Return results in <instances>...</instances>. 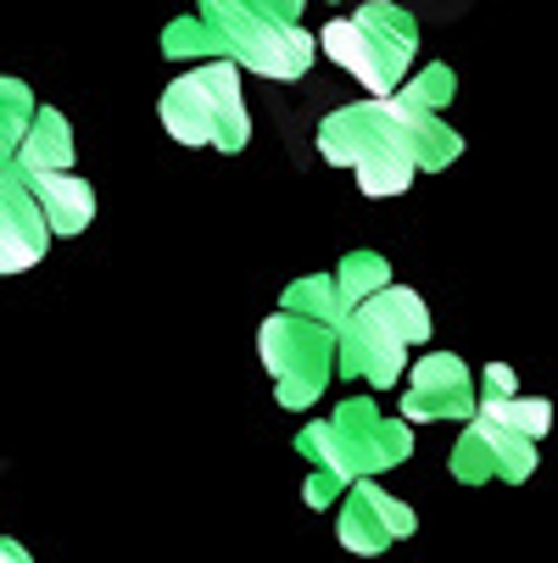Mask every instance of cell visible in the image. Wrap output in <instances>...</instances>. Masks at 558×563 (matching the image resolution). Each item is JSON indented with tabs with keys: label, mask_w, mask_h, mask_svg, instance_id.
<instances>
[{
	"label": "cell",
	"mask_w": 558,
	"mask_h": 563,
	"mask_svg": "<svg viewBox=\"0 0 558 563\" xmlns=\"http://www.w3.org/2000/svg\"><path fill=\"white\" fill-rule=\"evenodd\" d=\"M40 101L29 96V85H18V78H0V168H12V156L34 123Z\"/></svg>",
	"instance_id": "9a60e30c"
},
{
	"label": "cell",
	"mask_w": 558,
	"mask_h": 563,
	"mask_svg": "<svg viewBox=\"0 0 558 563\" xmlns=\"http://www.w3.org/2000/svg\"><path fill=\"white\" fill-rule=\"evenodd\" d=\"M474 413V390L458 357L430 352L419 368H408V390H403V419H469Z\"/></svg>",
	"instance_id": "9c48e42d"
},
{
	"label": "cell",
	"mask_w": 558,
	"mask_h": 563,
	"mask_svg": "<svg viewBox=\"0 0 558 563\" xmlns=\"http://www.w3.org/2000/svg\"><path fill=\"white\" fill-rule=\"evenodd\" d=\"M258 352L274 374L280 408H313L336 368V330L313 324V318H296V312H274L258 330Z\"/></svg>",
	"instance_id": "52a82bcc"
},
{
	"label": "cell",
	"mask_w": 558,
	"mask_h": 563,
	"mask_svg": "<svg viewBox=\"0 0 558 563\" xmlns=\"http://www.w3.org/2000/svg\"><path fill=\"white\" fill-rule=\"evenodd\" d=\"M318 151H325V163L352 168L363 196H396L419 174L414 129L391 101H363V107L330 112L318 123Z\"/></svg>",
	"instance_id": "3957f363"
},
{
	"label": "cell",
	"mask_w": 558,
	"mask_h": 563,
	"mask_svg": "<svg viewBox=\"0 0 558 563\" xmlns=\"http://www.w3.org/2000/svg\"><path fill=\"white\" fill-rule=\"evenodd\" d=\"M45 229L51 234H78L90 218H96V190L85 179H73V174H51V179H23Z\"/></svg>",
	"instance_id": "4fadbf2b"
},
{
	"label": "cell",
	"mask_w": 558,
	"mask_h": 563,
	"mask_svg": "<svg viewBox=\"0 0 558 563\" xmlns=\"http://www.w3.org/2000/svg\"><path fill=\"white\" fill-rule=\"evenodd\" d=\"M163 129L179 145H212V151H241L252 140V118L241 101V67L229 62H201L190 73H179L163 90Z\"/></svg>",
	"instance_id": "8992f818"
},
{
	"label": "cell",
	"mask_w": 558,
	"mask_h": 563,
	"mask_svg": "<svg viewBox=\"0 0 558 563\" xmlns=\"http://www.w3.org/2000/svg\"><path fill=\"white\" fill-rule=\"evenodd\" d=\"M280 312H296V318H313L325 330H341L347 324V301L336 290V274H313V279H296L280 301Z\"/></svg>",
	"instance_id": "5bb4252c"
},
{
	"label": "cell",
	"mask_w": 558,
	"mask_h": 563,
	"mask_svg": "<svg viewBox=\"0 0 558 563\" xmlns=\"http://www.w3.org/2000/svg\"><path fill=\"white\" fill-rule=\"evenodd\" d=\"M51 246V229L29 196V185L12 174V168H0V274H23L45 257Z\"/></svg>",
	"instance_id": "30bf717a"
},
{
	"label": "cell",
	"mask_w": 558,
	"mask_h": 563,
	"mask_svg": "<svg viewBox=\"0 0 558 563\" xmlns=\"http://www.w3.org/2000/svg\"><path fill=\"white\" fill-rule=\"evenodd\" d=\"M403 536H414L408 503L385 497L374 479H358V486H347V497H341V541H347L358 558H374V552H385L391 541H403Z\"/></svg>",
	"instance_id": "ba28073f"
},
{
	"label": "cell",
	"mask_w": 558,
	"mask_h": 563,
	"mask_svg": "<svg viewBox=\"0 0 558 563\" xmlns=\"http://www.w3.org/2000/svg\"><path fill=\"white\" fill-rule=\"evenodd\" d=\"M425 335H430L425 301L414 290H403V285H391L374 301L347 312V324L336 330V363L352 379L396 385L403 379V363H408V346H419Z\"/></svg>",
	"instance_id": "277c9868"
},
{
	"label": "cell",
	"mask_w": 558,
	"mask_h": 563,
	"mask_svg": "<svg viewBox=\"0 0 558 563\" xmlns=\"http://www.w3.org/2000/svg\"><path fill=\"white\" fill-rule=\"evenodd\" d=\"M12 174L18 179H51V174H73V129L56 107H40L18 156H12Z\"/></svg>",
	"instance_id": "7c38bea8"
},
{
	"label": "cell",
	"mask_w": 558,
	"mask_h": 563,
	"mask_svg": "<svg viewBox=\"0 0 558 563\" xmlns=\"http://www.w3.org/2000/svg\"><path fill=\"white\" fill-rule=\"evenodd\" d=\"M302 0H207L196 12V23L207 29L212 62L229 67H252L263 78H302L313 67V34L296 23Z\"/></svg>",
	"instance_id": "7a4b0ae2"
},
{
	"label": "cell",
	"mask_w": 558,
	"mask_h": 563,
	"mask_svg": "<svg viewBox=\"0 0 558 563\" xmlns=\"http://www.w3.org/2000/svg\"><path fill=\"white\" fill-rule=\"evenodd\" d=\"M296 446L313 457V474L302 497L313 508H330L347 497V486L374 479L380 468H396L414 452V435L403 419H380L374 401H341L336 419H318L296 435Z\"/></svg>",
	"instance_id": "6da1fadb"
},
{
	"label": "cell",
	"mask_w": 558,
	"mask_h": 563,
	"mask_svg": "<svg viewBox=\"0 0 558 563\" xmlns=\"http://www.w3.org/2000/svg\"><path fill=\"white\" fill-rule=\"evenodd\" d=\"M530 463H536L530 441H519V435H508V430H497V424H486V419H474V424L463 430L458 452H452V474L469 479V486H474V479H486V474L525 479Z\"/></svg>",
	"instance_id": "8fae6325"
},
{
	"label": "cell",
	"mask_w": 558,
	"mask_h": 563,
	"mask_svg": "<svg viewBox=\"0 0 558 563\" xmlns=\"http://www.w3.org/2000/svg\"><path fill=\"white\" fill-rule=\"evenodd\" d=\"M336 290H341L347 312L363 307V301H374L380 290H391V268H385V257H374V252H352V257L336 268Z\"/></svg>",
	"instance_id": "2e32d148"
},
{
	"label": "cell",
	"mask_w": 558,
	"mask_h": 563,
	"mask_svg": "<svg viewBox=\"0 0 558 563\" xmlns=\"http://www.w3.org/2000/svg\"><path fill=\"white\" fill-rule=\"evenodd\" d=\"M0 563H34V558H29L18 541H7V536H0Z\"/></svg>",
	"instance_id": "e0dca14e"
},
{
	"label": "cell",
	"mask_w": 558,
	"mask_h": 563,
	"mask_svg": "<svg viewBox=\"0 0 558 563\" xmlns=\"http://www.w3.org/2000/svg\"><path fill=\"white\" fill-rule=\"evenodd\" d=\"M318 51H325L336 67H347L369 96H391L396 85L408 78V62L419 51V29L403 7L391 0H374V7H358L336 23H325L318 34Z\"/></svg>",
	"instance_id": "5b68a950"
}]
</instances>
